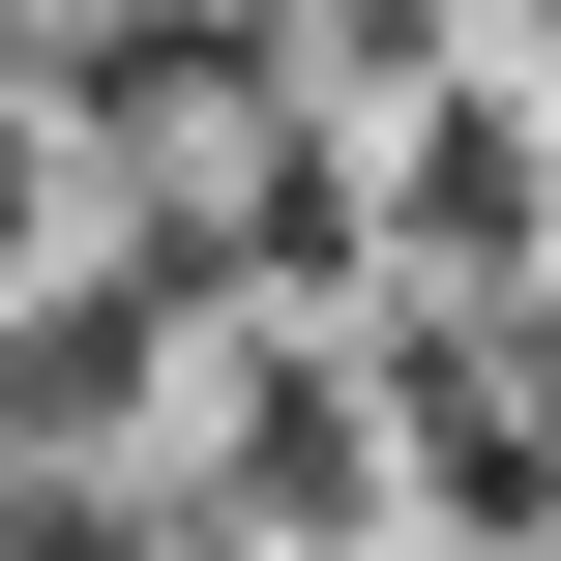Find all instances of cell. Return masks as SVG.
I'll use <instances>...</instances> for the list:
<instances>
[{"label":"cell","instance_id":"cell-2","mask_svg":"<svg viewBox=\"0 0 561 561\" xmlns=\"http://www.w3.org/2000/svg\"><path fill=\"white\" fill-rule=\"evenodd\" d=\"M0 266H30V148H0Z\"/></svg>","mask_w":561,"mask_h":561},{"label":"cell","instance_id":"cell-1","mask_svg":"<svg viewBox=\"0 0 561 561\" xmlns=\"http://www.w3.org/2000/svg\"><path fill=\"white\" fill-rule=\"evenodd\" d=\"M385 237H414V266H533V237H561V148H503V89H414Z\"/></svg>","mask_w":561,"mask_h":561}]
</instances>
